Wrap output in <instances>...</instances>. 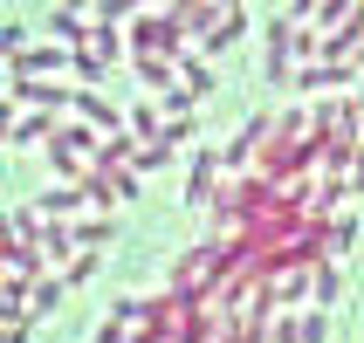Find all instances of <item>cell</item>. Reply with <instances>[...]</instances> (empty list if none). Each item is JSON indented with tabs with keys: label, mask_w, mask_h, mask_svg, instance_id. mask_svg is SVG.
<instances>
[{
	"label": "cell",
	"mask_w": 364,
	"mask_h": 343,
	"mask_svg": "<svg viewBox=\"0 0 364 343\" xmlns=\"http://www.w3.org/2000/svg\"><path fill=\"white\" fill-rule=\"evenodd\" d=\"M76 241H82V247H103V241H110V220H82Z\"/></svg>",
	"instance_id": "cell-8"
},
{
	"label": "cell",
	"mask_w": 364,
	"mask_h": 343,
	"mask_svg": "<svg viewBox=\"0 0 364 343\" xmlns=\"http://www.w3.org/2000/svg\"><path fill=\"white\" fill-rule=\"evenodd\" d=\"M90 275H97V254H90V247H82L76 261L62 268V282H69V288H82V282H90Z\"/></svg>",
	"instance_id": "cell-5"
},
{
	"label": "cell",
	"mask_w": 364,
	"mask_h": 343,
	"mask_svg": "<svg viewBox=\"0 0 364 343\" xmlns=\"http://www.w3.org/2000/svg\"><path fill=\"white\" fill-rule=\"evenodd\" d=\"M131 131H138V138H159V117H151V110L138 103V110H131Z\"/></svg>",
	"instance_id": "cell-11"
},
{
	"label": "cell",
	"mask_w": 364,
	"mask_h": 343,
	"mask_svg": "<svg viewBox=\"0 0 364 343\" xmlns=\"http://www.w3.org/2000/svg\"><path fill=\"white\" fill-rule=\"evenodd\" d=\"M268 343H303V316H282V323L268 330Z\"/></svg>",
	"instance_id": "cell-9"
},
{
	"label": "cell",
	"mask_w": 364,
	"mask_h": 343,
	"mask_svg": "<svg viewBox=\"0 0 364 343\" xmlns=\"http://www.w3.org/2000/svg\"><path fill=\"white\" fill-rule=\"evenodd\" d=\"M7 268H14V275H35V282H41V268H48V261H41V254H35V247H7Z\"/></svg>",
	"instance_id": "cell-4"
},
{
	"label": "cell",
	"mask_w": 364,
	"mask_h": 343,
	"mask_svg": "<svg viewBox=\"0 0 364 343\" xmlns=\"http://www.w3.org/2000/svg\"><path fill=\"white\" fill-rule=\"evenodd\" d=\"M330 337V316H323V309H309V316H303V343H323Z\"/></svg>",
	"instance_id": "cell-10"
},
{
	"label": "cell",
	"mask_w": 364,
	"mask_h": 343,
	"mask_svg": "<svg viewBox=\"0 0 364 343\" xmlns=\"http://www.w3.org/2000/svg\"><path fill=\"white\" fill-rule=\"evenodd\" d=\"M69 7H82V0H69Z\"/></svg>",
	"instance_id": "cell-13"
},
{
	"label": "cell",
	"mask_w": 364,
	"mask_h": 343,
	"mask_svg": "<svg viewBox=\"0 0 364 343\" xmlns=\"http://www.w3.org/2000/svg\"><path fill=\"white\" fill-rule=\"evenodd\" d=\"M76 110H82L90 124H103V131H117V110H110L103 97H90V89H76Z\"/></svg>",
	"instance_id": "cell-2"
},
{
	"label": "cell",
	"mask_w": 364,
	"mask_h": 343,
	"mask_svg": "<svg viewBox=\"0 0 364 343\" xmlns=\"http://www.w3.org/2000/svg\"><path fill=\"white\" fill-rule=\"evenodd\" d=\"M206 179H213V151H193V172H186V206L206 200Z\"/></svg>",
	"instance_id": "cell-1"
},
{
	"label": "cell",
	"mask_w": 364,
	"mask_h": 343,
	"mask_svg": "<svg viewBox=\"0 0 364 343\" xmlns=\"http://www.w3.org/2000/svg\"><path fill=\"white\" fill-rule=\"evenodd\" d=\"M337 288H344V275L330 261H316V303H337Z\"/></svg>",
	"instance_id": "cell-6"
},
{
	"label": "cell",
	"mask_w": 364,
	"mask_h": 343,
	"mask_svg": "<svg viewBox=\"0 0 364 343\" xmlns=\"http://www.w3.org/2000/svg\"><path fill=\"white\" fill-rule=\"evenodd\" d=\"M28 138H48V117H41V110H35V117H21V124H14V144H28Z\"/></svg>",
	"instance_id": "cell-7"
},
{
	"label": "cell",
	"mask_w": 364,
	"mask_h": 343,
	"mask_svg": "<svg viewBox=\"0 0 364 343\" xmlns=\"http://www.w3.org/2000/svg\"><path fill=\"white\" fill-rule=\"evenodd\" d=\"M62 288H69V282H62V275H55V282L41 275V282H35V295H28V309H35V316H48V309L62 303Z\"/></svg>",
	"instance_id": "cell-3"
},
{
	"label": "cell",
	"mask_w": 364,
	"mask_h": 343,
	"mask_svg": "<svg viewBox=\"0 0 364 343\" xmlns=\"http://www.w3.org/2000/svg\"><path fill=\"white\" fill-rule=\"evenodd\" d=\"M131 7H138V0H103V14H131Z\"/></svg>",
	"instance_id": "cell-12"
}]
</instances>
